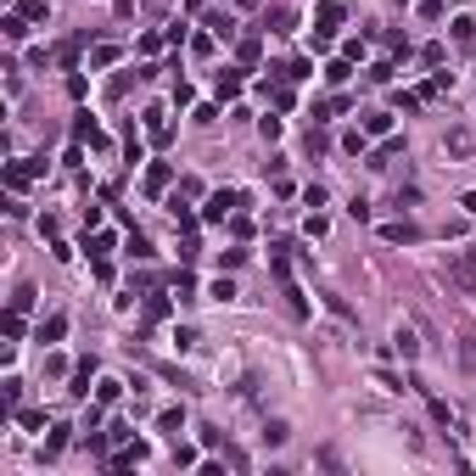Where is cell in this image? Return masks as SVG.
I'll return each mask as SVG.
<instances>
[{
  "label": "cell",
  "instance_id": "cell-1",
  "mask_svg": "<svg viewBox=\"0 0 476 476\" xmlns=\"http://www.w3.org/2000/svg\"><path fill=\"white\" fill-rule=\"evenodd\" d=\"M342 17H347L342 0H319V6H314V51H325V40H331V28H336Z\"/></svg>",
  "mask_w": 476,
  "mask_h": 476
},
{
  "label": "cell",
  "instance_id": "cell-2",
  "mask_svg": "<svg viewBox=\"0 0 476 476\" xmlns=\"http://www.w3.org/2000/svg\"><path fill=\"white\" fill-rule=\"evenodd\" d=\"M40 174H45V157H17V162H6V185H11V191L34 185Z\"/></svg>",
  "mask_w": 476,
  "mask_h": 476
},
{
  "label": "cell",
  "instance_id": "cell-3",
  "mask_svg": "<svg viewBox=\"0 0 476 476\" xmlns=\"http://www.w3.org/2000/svg\"><path fill=\"white\" fill-rule=\"evenodd\" d=\"M236 208H241V191H213V196H208V208H202V219H208V225H225Z\"/></svg>",
  "mask_w": 476,
  "mask_h": 476
},
{
  "label": "cell",
  "instance_id": "cell-4",
  "mask_svg": "<svg viewBox=\"0 0 476 476\" xmlns=\"http://www.w3.org/2000/svg\"><path fill=\"white\" fill-rule=\"evenodd\" d=\"M448 275H454V286H465V292H476V246H465V252H454Z\"/></svg>",
  "mask_w": 476,
  "mask_h": 476
},
{
  "label": "cell",
  "instance_id": "cell-5",
  "mask_svg": "<svg viewBox=\"0 0 476 476\" xmlns=\"http://www.w3.org/2000/svg\"><path fill=\"white\" fill-rule=\"evenodd\" d=\"M168 179H174V168H168V162H146V196H162V191H168Z\"/></svg>",
  "mask_w": 476,
  "mask_h": 476
},
{
  "label": "cell",
  "instance_id": "cell-6",
  "mask_svg": "<svg viewBox=\"0 0 476 476\" xmlns=\"http://www.w3.org/2000/svg\"><path fill=\"white\" fill-rule=\"evenodd\" d=\"M141 460H146V443H124L118 454H107V465H112V471H124V465H141Z\"/></svg>",
  "mask_w": 476,
  "mask_h": 476
},
{
  "label": "cell",
  "instance_id": "cell-7",
  "mask_svg": "<svg viewBox=\"0 0 476 476\" xmlns=\"http://www.w3.org/2000/svg\"><path fill=\"white\" fill-rule=\"evenodd\" d=\"M393 347L403 353V359H420V336H415L409 325H398V331H393Z\"/></svg>",
  "mask_w": 476,
  "mask_h": 476
},
{
  "label": "cell",
  "instance_id": "cell-8",
  "mask_svg": "<svg viewBox=\"0 0 476 476\" xmlns=\"http://www.w3.org/2000/svg\"><path fill=\"white\" fill-rule=\"evenodd\" d=\"M448 152H454V157H471V152H476V135H471V129H448Z\"/></svg>",
  "mask_w": 476,
  "mask_h": 476
},
{
  "label": "cell",
  "instance_id": "cell-9",
  "mask_svg": "<svg viewBox=\"0 0 476 476\" xmlns=\"http://www.w3.org/2000/svg\"><path fill=\"white\" fill-rule=\"evenodd\" d=\"M73 141H90V146H101V129H95V124H90V112H79V118H73Z\"/></svg>",
  "mask_w": 476,
  "mask_h": 476
},
{
  "label": "cell",
  "instance_id": "cell-10",
  "mask_svg": "<svg viewBox=\"0 0 476 476\" xmlns=\"http://www.w3.org/2000/svg\"><path fill=\"white\" fill-rule=\"evenodd\" d=\"M146 135H152V141H168V118H162V107H146Z\"/></svg>",
  "mask_w": 476,
  "mask_h": 476
},
{
  "label": "cell",
  "instance_id": "cell-11",
  "mask_svg": "<svg viewBox=\"0 0 476 476\" xmlns=\"http://www.w3.org/2000/svg\"><path fill=\"white\" fill-rule=\"evenodd\" d=\"M364 135H393V112H364Z\"/></svg>",
  "mask_w": 476,
  "mask_h": 476
},
{
  "label": "cell",
  "instance_id": "cell-12",
  "mask_svg": "<svg viewBox=\"0 0 476 476\" xmlns=\"http://www.w3.org/2000/svg\"><path fill=\"white\" fill-rule=\"evenodd\" d=\"M62 336H68V314H51L40 325V342H62Z\"/></svg>",
  "mask_w": 476,
  "mask_h": 476
},
{
  "label": "cell",
  "instance_id": "cell-13",
  "mask_svg": "<svg viewBox=\"0 0 476 476\" xmlns=\"http://www.w3.org/2000/svg\"><path fill=\"white\" fill-rule=\"evenodd\" d=\"M118 393H124L118 376H101V381H95V398H101V403H118Z\"/></svg>",
  "mask_w": 476,
  "mask_h": 476
},
{
  "label": "cell",
  "instance_id": "cell-14",
  "mask_svg": "<svg viewBox=\"0 0 476 476\" xmlns=\"http://www.w3.org/2000/svg\"><path fill=\"white\" fill-rule=\"evenodd\" d=\"M90 376H95V364L84 359L79 370H73V387H68V393H73V398H84V393H90Z\"/></svg>",
  "mask_w": 476,
  "mask_h": 476
},
{
  "label": "cell",
  "instance_id": "cell-15",
  "mask_svg": "<svg viewBox=\"0 0 476 476\" xmlns=\"http://www.w3.org/2000/svg\"><path fill=\"white\" fill-rule=\"evenodd\" d=\"M0 34H6V40H23V34H28V17H23V11H11V17L0 23Z\"/></svg>",
  "mask_w": 476,
  "mask_h": 476
},
{
  "label": "cell",
  "instance_id": "cell-16",
  "mask_svg": "<svg viewBox=\"0 0 476 476\" xmlns=\"http://www.w3.org/2000/svg\"><path fill=\"white\" fill-rule=\"evenodd\" d=\"M168 213H174V225H179V230H196V213H191V208H185V202H179V196H174V202H168Z\"/></svg>",
  "mask_w": 476,
  "mask_h": 476
},
{
  "label": "cell",
  "instance_id": "cell-17",
  "mask_svg": "<svg viewBox=\"0 0 476 476\" xmlns=\"http://www.w3.org/2000/svg\"><path fill=\"white\" fill-rule=\"evenodd\" d=\"M241 84H246L241 73H219V101H236V95H241Z\"/></svg>",
  "mask_w": 476,
  "mask_h": 476
},
{
  "label": "cell",
  "instance_id": "cell-18",
  "mask_svg": "<svg viewBox=\"0 0 476 476\" xmlns=\"http://www.w3.org/2000/svg\"><path fill=\"white\" fill-rule=\"evenodd\" d=\"M62 448H68V426H56V432H51V437H45V460H56V454H62Z\"/></svg>",
  "mask_w": 476,
  "mask_h": 476
},
{
  "label": "cell",
  "instance_id": "cell-19",
  "mask_svg": "<svg viewBox=\"0 0 476 476\" xmlns=\"http://www.w3.org/2000/svg\"><path fill=\"white\" fill-rule=\"evenodd\" d=\"M381 236L387 241H420V230L415 225H381Z\"/></svg>",
  "mask_w": 476,
  "mask_h": 476
},
{
  "label": "cell",
  "instance_id": "cell-20",
  "mask_svg": "<svg viewBox=\"0 0 476 476\" xmlns=\"http://www.w3.org/2000/svg\"><path fill=\"white\" fill-rule=\"evenodd\" d=\"M269 101H275L280 112H286V107H297V95H292V84H286V79H280V84H275V90H269Z\"/></svg>",
  "mask_w": 476,
  "mask_h": 476
},
{
  "label": "cell",
  "instance_id": "cell-21",
  "mask_svg": "<svg viewBox=\"0 0 476 476\" xmlns=\"http://www.w3.org/2000/svg\"><path fill=\"white\" fill-rule=\"evenodd\" d=\"M258 51H263V45H258V34H246V40H241V45H236V56H241V62H246V68L258 62Z\"/></svg>",
  "mask_w": 476,
  "mask_h": 476
},
{
  "label": "cell",
  "instance_id": "cell-22",
  "mask_svg": "<svg viewBox=\"0 0 476 476\" xmlns=\"http://www.w3.org/2000/svg\"><path fill=\"white\" fill-rule=\"evenodd\" d=\"M347 73H353V62H347V56H336V62L325 68V79H331V84H347Z\"/></svg>",
  "mask_w": 476,
  "mask_h": 476
},
{
  "label": "cell",
  "instance_id": "cell-23",
  "mask_svg": "<svg viewBox=\"0 0 476 476\" xmlns=\"http://www.w3.org/2000/svg\"><path fill=\"white\" fill-rule=\"evenodd\" d=\"M454 40L471 45V40H476V17H454Z\"/></svg>",
  "mask_w": 476,
  "mask_h": 476
},
{
  "label": "cell",
  "instance_id": "cell-24",
  "mask_svg": "<svg viewBox=\"0 0 476 476\" xmlns=\"http://www.w3.org/2000/svg\"><path fill=\"white\" fill-rule=\"evenodd\" d=\"M17 11H23L28 23H45V0H17Z\"/></svg>",
  "mask_w": 476,
  "mask_h": 476
},
{
  "label": "cell",
  "instance_id": "cell-25",
  "mask_svg": "<svg viewBox=\"0 0 476 476\" xmlns=\"http://www.w3.org/2000/svg\"><path fill=\"white\" fill-rule=\"evenodd\" d=\"M269 23H275V34H286V28H292V23H297V17H292V11H286V6H269Z\"/></svg>",
  "mask_w": 476,
  "mask_h": 476
},
{
  "label": "cell",
  "instance_id": "cell-26",
  "mask_svg": "<svg viewBox=\"0 0 476 476\" xmlns=\"http://www.w3.org/2000/svg\"><path fill=\"white\" fill-rule=\"evenodd\" d=\"M118 62V45H95V56H90V68H112Z\"/></svg>",
  "mask_w": 476,
  "mask_h": 476
},
{
  "label": "cell",
  "instance_id": "cell-27",
  "mask_svg": "<svg viewBox=\"0 0 476 476\" xmlns=\"http://www.w3.org/2000/svg\"><path fill=\"white\" fill-rule=\"evenodd\" d=\"M364 141H370V135H364V129H347V135H342V146H347V152H353V157H359V152H364Z\"/></svg>",
  "mask_w": 476,
  "mask_h": 476
},
{
  "label": "cell",
  "instance_id": "cell-28",
  "mask_svg": "<svg viewBox=\"0 0 476 476\" xmlns=\"http://www.w3.org/2000/svg\"><path fill=\"white\" fill-rule=\"evenodd\" d=\"M208 297H213V303H230V297H236V286H230V280H213V286H208Z\"/></svg>",
  "mask_w": 476,
  "mask_h": 476
},
{
  "label": "cell",
  "instance_id": "cell-29",
  "mask_svg": "<svg viewBox=\"0 0 476 476\" xmlns=\"http://www.w3.org/2000/svg\"><path fill=\"white\" fill-rule=\"evenodd\" d=\"M286 437H292L286 420H269V426H263V443H286Z\"/></svg>",
  "mask_w": 476,
  "mask_h": 476
},
{
  "label": "cell",
  "instance_id": "cell-30",
  "mask_svg": "<svg viewBox=\"0 0 476 476\" xmlns=\"http://www.w3.org/2000/svg\"><path fill=\"white\" fill-rule=\"evenodd\" d=\"M23 331H28V325H23V314L11 309V314H6V336H11V342H23Z\"/></svg>",
  "mask_w": 476,
  "mask_h": 476
},
{
  "label": "cell",
  "instance_id": "cell-31",
  "mask_svg": "<svg viewBox=\"0 0 476 476\" xmlns=\"http://www.w3.org/2000/svg\"><path fill=\"white\" fill-rule=\"evenodd\" d=\"M219 263H225V269H241V263H246V246H230V252H219Z\"/></svg>",
  "mask_w": 476,
  "mask_h": 476
},
{
  "label": "cell",
  "instance_id": "cell-32",
  "mask_svg": "<svg viewBox=\"0 0 476 476\" xmlns=\"http://www.w3.org/2000/svg\"><path fill=\"white\" fill-rule=\"evenodd\" d=\"M208 28H213L219 40H230V34H236V23H230V17H208Z\"/></svg>",
  "mask_w": 476,
  "mask_h": 476
},
{
  "label": "cell",
  "instance_id": "cell-33",
  "mask_svg": "<svg viewBox=\"0 0 476 476\" xmlns=\"http://www.w3.org/2000/svg\"><path fill=\"white\" fill-rule=\"evenodd\" d=\"M258 135L263 141H280V118H258Z\"/></svg>",
  "mask_w": 476,
  "mask_h": 476
},
{
  "label": "cell",
  "instance_id": "cell-34",
  "mask_svg": "<svg viewBox=\"0 0 476 476\" xmlns=\"http://www.w3.org/2000/svg\"><path fill=\"white\" fill-rule=\"evenodd\" d=\"M101 409H107V403H101V398H95V403H90V409H84V432H95V426H101Z\"/></svg>",
  "mask_w": 476,
  "mask_h": 476
},
{
  "label": "cell",
  "instance_id": "cell-35",
  "mask_svg": "<svg viewBox=\"0 0 476 476\" xmlns=\"http://www.w3.org/2000/svg\"><path fill=\"white\" fill-rule=\"evenodd\" d=\"M157 426H162V432H174V437H179V409H162V415H157Z\"/></svg>",
  "mask_w": 476,
  "mask_h": 476
},
{
  "label": "cell",
  "instance_id": "cell-36",
  "mask_svg": "<svg viewBox=\"0 0 476 476\" xmlns=\"http://www.w3.org/2000/svg\"><path fill=\"white\" fill-rule=\"evenodd\" d=\"M460 208H465V213H476V191H465V196H460Z\"/></svg>",
  "mask_w": 476,
  "mask_h": 476
},
{
  "label": "cell",
  "instance_id": "cell-37",
  "mask_svg": "<svg viewBox=\"0 0 476 476\" xmlns=\"http://www.w3.org/2000/svg\"><path fill=\"white\" fill-rule=\"evenodd\" d=\"M398 6H409V0H398Z\"/></svg>",
  "mask_w": 476,
  "mask_h": 476
}]
</instances>
